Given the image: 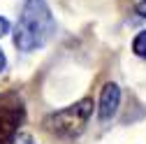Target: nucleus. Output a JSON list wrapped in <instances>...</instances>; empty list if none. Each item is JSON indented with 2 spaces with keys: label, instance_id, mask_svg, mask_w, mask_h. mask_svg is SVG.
<instances>
[{
  "label": "nucleus",
  "instance_id": "f257e3e1",
  "mask_svg": "<svg viewBox=\"0 0 146 144\" xmlns=\"http://www.w3.org/2000/svg\"><path fill=\"white\" fill-rule=\"evenodd\" d=\"M56 30V21L44 0H26L14 30V44L19 51H35L46 44Z\"/></svg>",
  "mask_w": 146,
  "mask_h": 144
},
{
  "label": "nucleus",
  "instance_id": "f03ea898",
  "mask_svg": "<svg viewBox=\"0 0 146 144\" xmlns=\"http://www.w3.org/2000/svg\"><path fill=\"white\" fill-rule=\"evenodd\" d=\"M93 112V102L90 100H81L72 107H65V109L56 112L44 119V128L56 133V135H63V137H72L84 130V125Z\"/></svg>",
  "mask_w": 146,
  "mask_h": 144
},
{
  "label": "nucleus",
  "instance_id": "7ed1b4c3",
  "mask_svg": "<svg viewBox=\"0 0 146 144\" xmlns=\"http://www.w3.org/2000/svg\"><path fill=\"white\" fill-rule=\"evenodd\" d=\"M23 121V109L19 105L0 107V144H9L12 137L19 130V123Z\"/></svg>",
  "mask_w": 146,
  "mask_h": 144
},
{
  "label": "nucleus",
  "instance_id": "20e7f679",
  "mask_svg": "<svg viewBox=\"0 0 146 144\" xmlns=\"http://www.w3.org/2000/svg\"><path fill=\"white\" fill-rule=\"evenodd\" d=\"M118 102H121V88L116 84H107L104 91L100 95V121L107 123L111 121L118 112Z\"/></svg>",
  "mask_w": 146,
  "mask_h": 144
},
{
  "label": "nucleus",
  "instance_id": "39448f33",
  "mask_svg": "<svg viewBox=\"0 0 146 144\" xmlns=\"http://www.w3.org/2000/svg\"><path fill=\"white\" fill-rule=\"evenodd\" d=\"M132 49H135V53L137 56H141V58H146V30H141L137 37H135V42H132Z\"/></svg>",
  "mask_w": 146,
  "mask_h": 144
},
{
  "label": "nucleus",
  "instance_id": "423d86ee",
  "mask_svg": "<svg viewBox=\"0 0 146 144\" xmlns=\"http://www.w3.org/2000/svg\"><path fill=\"white\" fill-rule=\"evenodd\" d=\"M9 144H33V137L28 133H19V135H14Z\"/></svg>",
  "mask_w": 146,
  "mask_h": 144
},
{
  "label": "nucleus",
  "instance_id": "0eeeda50",
  "mask_svg": "<svg viewBox=\"0 0 146 144\" xmlns=\"http://www.w3.org/2000/svg\"><path fill=\"white\" fill-rule=\"evenodd\" d=\"M7 30H9V21L5 19V16H0V37L7 35Z\"/></svg>",
  "mask_w": 146,
  "mask_h": 144
},
{
  "label": "nucleus",
  "instance_id": "6e6552de",
  "mask_svg": "<svg viewBox=\"0 0 146 144\" xmlns=\"http://www.w3.org/2000/svg\"><path fill=\"white\" fill-rule=\"evenodd\" d=\"M137 12H139L141 16H146V0H141V3L137 5Z\"/></svg>",
  "mask_w": 146,
  "mask_h": 144
},
{
  "label": "nucleus",
  "instance_id": "1a4fd4ad",
  "mask_svg": "<svg viewBox=\"0 0 146 144\" xmlns=\"http://www.w3.org/2000/svg\"><path fill=\"white\" fill-rule=\"evenodd\" d=\"M5 63H7V61H5V53H3V49H0V72L5 70Z\"/></svg>",
  "mask_w": 146,
  "mask_h": 144
}]
</instances>
